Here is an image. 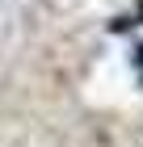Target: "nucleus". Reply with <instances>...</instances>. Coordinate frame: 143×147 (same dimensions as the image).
<instances>
[{"instance_id": "obj_1", "label": "nucleus", "mask_w": 143, "mask_h": 147, "mask_svg": "<svg viewBox=\"0 0 143 147\" xmlns=\"http://www.w3.org/2000/svg\"><path fill=\"white\" fill-rule=\"evenodd\" d=\"M135 17H139V21H143V0H139V9H135Z\"/></svg>"}]
</instances>
